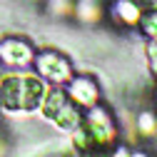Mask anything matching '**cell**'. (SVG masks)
I'll use <instances>...</instances> for the list:
<instances>
[{
  "label": "cell",
  "mask_w": 157,
  "mask_h": 157,
  "mask_svg": "<svg viewBox=\"0 0 157 157\" xmlns=\"http://www.w3.org/2000/svg\"><path fill=\"white\" fill-rule=\"evenodd\" d=\"M40 97V82L28 80V77H10V80L3 85V102L13 110L20 107H33Z\"/></svg>",
  "instance_id": "cell-1"
},
{
  "label": "cell",
  "mask_w": 157,
  "mask_h": 157,
  "mask_svg": "<svg viewBox=\"0 0 157 157\" xmlns=\"http://www.w3.org/2000/svg\"><path fill=\"white\" fill-rule=\"evenodd\" d=\"M40 67H43L45 75H50V80H65V77H67V65L63 60H57L55 55H45Z\"/></svg>",
  "instance_id": "cell-2"
},
{
  "label": "cell",
  "mask_w": 157,
  "mask_h": 157,
  "mask_svg": "<svg viewBox=\"0 0 157 157\" xmlns=\"http://www.w3.org/2000/svg\"><path fill=\"white\" fill-rule=\"evenodd\" d=\"M3 55H5V60H10V63H15V65H20V63H25L28 57H30V50L25 48V45H20V43H5L3 48Z\"/></svg>",
  "instance_id": "cell-3"
},
{
  "label": "cell",
  "mask_w": 157,
  "mask_h": 157,
  "mask_svg": "<svg viewBox=\"0 0 157 157\" xmlns=\"http://www.w3.org/2000/svg\"><path fill=\"white\" fill-rule=\"evenodd\" d=\"M72 95L77 97V100H82V102H90L92 97H95V87L87 82V80H77L72 85Z\"/></svg>",
  "instance_id": "cell-4"
},
{
  "label": "cell",
  "mask_w": 157,
  "mask_h": 157,
  "mask_svg": "<svg viewBox=\"0 0 157 157\" xmlns=\"http://www.w3.org/2000/svg\"><path fill=\"white\" fill-rule=\"evenodd\" d=\"M145 30L157 35V15H150V20H145Z\"/></svg>",
  "instance_id": "cell-5"
},
{
  "label": "cell",
  "mask_w": 157,
  "mask_h": 157,
  "mask_svg": "<svg viewBox=\"0 0 157 157\" xmlns=\"http://www.w3.org/2000/svg\"><path fill=\"white\" fill-rule=\"evenodd\" d=\"M152 3H155V0H152Z\"/></svg>",
  "instance_id": "cell-6"
}]
</instances>
